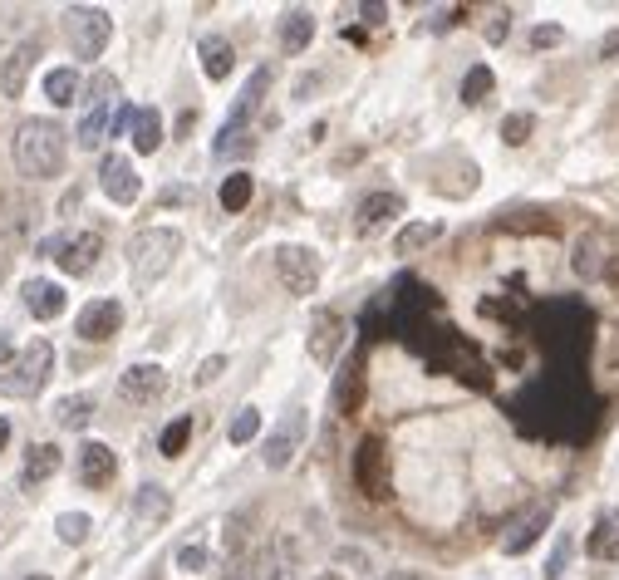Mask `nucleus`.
<instances>
[{
    "label": "nucleus",
    "mask_w": 619,
    "mask_h": 580,
    "mask_svg": "<svg viewBox=\"0 0 619 580\" xmlns=\"http://www.w3.org/2000/svg\"><path fill=\"white\" fill-rule=\"evenodd\" d=\"M168 394V369L153 364V359H138L118 374V399L123 404H158Z\"/></svg>",
    "instance_id": "9"
},
{
    "label": "nucleus",
    "mask_w": 619,
    "mask_h": 580,
    "mask_svg": "<svg viewBox=\"0 0 619 580\" xmlns=\"http://www.w3.org/2000/svg\"><path fill=\"white\" fill-rule=\"evenodd\" d=\"M128 138H133V148H138L143 158H153V153L163 148V138H168L163 114H158V109H138V114H133V128H128Z\"/></svg>",
    "instance_id": "24"
},
{
    "label": "nucleus",
    "mask_w": 619,
    "mask_h": 580,
    "mask_svg": "<svg viewBox=\"0 0 619 580\" xmlns=\"http://www.w3.org/2000/svg\"><path fill=\"white\" fill-rule=\"evenodd\" d=\"M74 207H79V187H69V192H64V202H59V212H74Z\"/></svg>",
    "instance_id": "51"
},
{
    "label": "nucleus",
    "mask_w": 619,
    "mask_h": 580,
    "mask_svg": "<svg viewBox=\"0 0 619 580\" xmlns=\"http://www.w3.org/2000/svg\"><path fill=\"white\" fill-rule=\"evenodd\" d=\"M133 114H138V109H133V104H123V109L113 114V123H109V138H118V133H128V128H133Z\"/></svg>",
    "instance_id": "45"
},
{
    "label": "nucleus",
    "mask_w": 619,
    "mask_h": 580,
    "mask_svg": "<svg viewBox=\"0 0 619 580\" xmlns=\"http://www.w3.org/2000/svg\"><path fill=\"white\" fill-rule=\"evenodd\" d=\"M295 576V551H290V536H276L266 551H261V580H290Z\"/></svg>",
    "instance_id": "29"
},
{
    "label": "nucleus",
    "mask_w": 619,
    "mask_h": 580,
    "mask_svg": "<svg viewBox=\"0 0 619 580\" xmlns=\"http://www.w3.org/2000/svg\"><path fill=\"white\" fill-rule=\"evenodd\" d=\"M605 266H610V246H605V236H600V232L575 236V251H570V271H575L580 281H600V276H605Z\"/></svg>",
    "instance_id": "17"
},
{
    "label": "nucleus",
    "mask_w": 619,
    "mask_h": 580,
    "mask_svg": "<svg viewBox=\"0 0 619 580\" xmlns=\"http://www.w3.org/2000/svg\"><path fill=\"white\" fill-rule=\"evenodd\" d=\"M354 15L364 25H389V5H354Z\"/></svg>",
    "instance_id": "44"
},
{
    "label": "nucleus",
    "mask_w": 619,
    "mask_h": 580,
    "mask_svg": "<svg viewBox=\"0 0 619 580\" xmlns=\"http://www.w3.org/2000/svg\"><path fill=\"white\" fill-rule=\"evenodd\" d=\"M10 158L20 177L30 182H50L64 173V158H69V133L59 128L55 118H25L10 138Z\"/></svg>",
    "instance_id": "1"
},
{
    "label": "nucleus",
    "mask_w": 619,
    "mask_h": 580,
    "mask_svg": "<svg viewBox=\"0 0 619 580\" xmlns=\"http://www.w3.org/2000/svg\"><path fill=\"white\" fill-rule=\"evenodd\" d=\"M398 212H403V197L398 192H369L354 212V236H374L379 227H389Z\"/></svg>",
    "instance_id": "15"
},
{
    "label": "nucleus",
    "mask_w": 619,
    "mask_h": 580,
    "mask_svg": "<svg viewBox=\"0 0 619 580\" xmlns=\"http://www.w3.org/2000/svg\"><path fill=\"white\" fill-rule=\"evenodd\" d=\"M40 256H55L64 276H89L104 256V236L99 232H74V236H50L40 241Z\"/></svg>",
    "instance_id": "6"
},
{
    "label": "nucleus",
    "mask_w": 619,
    "mask_h": 580,
    "mask_svg": "<svg viewBox=\"0 0 619 580\" xmlns=\"http://www.w3.org/2000/svg\"><path fill=\"white\" fill-rule=\"evenodd\" d=\"M109 123H113V109H109V104H94L89 114L79 118V128H74V143H79L84 153L104 148V143H109Z\"/></svg>",
    "instance_id": "26"
},
{
    "label": "nucleus",
    "mask_w": 619,
    "mask_h": 580,
    "mask_svg": "<svg viewBox=\"0 0 619 580\" xmlns=\"http://www.w3.org/2000/svg\"><path fill=\"white\" fill-rule=\"evenodd\" d=\"M172 517V492L158 487V482H143L133 492V522L138 526H163Z\"/></svg>",
    "instance_id": "20"
},
{
    "label": "nucleus",
    "mask_w": 619,
    "mask_h": 580,
    "mask_svg": "<svg viewBox=\"0 0 619 580\" xmlns=\"http://www.w3.org/2000/svg\"><path fill=\"white\" fill-rule=\"evenodd\" d=\"M310 40H315V15L305 5H290L281 15V50L285 55H305Z\"/></svg>",
    "instance_id": "21"
},
{
    "label": "nucleus",
    "mask_w": 619,
    "mask_h": 580,
    "mask_svg": "<svg viewBox=\"0 0 619 580\" xmlns=\"http://www.w3.org/2000/svg\"><path fill=\"white\" fill-rule=\"evenodd\" d=\"M226 364H231L226 354H207V359H202V369H197V389H207V384H217V379H222V374H226Z\"/></svg>",
    "instance_id": "41"
},
{
    "label": "nucleus",
    "mask_w": 619,
    "mask_h": 580,
    "mask_svg": "<svg viewBox=\"0 0 619 580\" xmlns=\"http://www.w3.org/2000/svg\"><path fill=\"white\" fill-rule=\"evenodd\" d=\"M349 472H354V487L369 497V502H384L394 487H389V448L379 438H364L349 458Z\"/></svg>",
    "instance_id": "7"
},
{
    "label": "nucleus",
    "mask_w": 619,
    "mask_h": 580,
    "mask_svg": "<svg viewBox=\"0 0 619 580\" xmlns=\"http://www.w3.org/2000/svg\"><path fill=\"white\" fill-rule=\"evenodd\" d=\"M600 59H619V30H610V35L600 40Z\"/></svg>",
    "instance_id": "49"
},
{
    "label": "nucleus",
    "mask_w": 619,
    "mask_h": 580,
    "mask_svg": "<svg viewBox=\"0 0 619 580\" xmlns=\"http://www.w3.org/2000/svg\"><path fill=\"white\" fill-rule=\"evenodd\" d=\"M192 123H197V109H187V114H182V123H177V138H187V133H192Z\"/></svg>",
    "instance_id": "50"
},
{
    "label": "nucleus",
    "mask_w": 619,
    "mask_h": 580,
    "mask_svg": "<svg viewBox=\"0 0 619 580\" xmlns=\"http://www.w3.org/2000/svg\"><path fill=\"white\" fill-rule=\"evenodd\" d=\"M457 20H462V10H457V5H448V10H438L433 30H448V25H457Z\"/></svg>",
    "instance_id": "48"
},
{
    "label": "nucleus",
    "mask_w": 619,
    "mask_h": 580,
    "mask_svg": "<svg viewBox=\"0 0 619 580\" xmlns=\"http://www.w3.org/2000/svg\"><path fill=\"white\" fill-rule=\"evenodd\" d=\"M531 133H536V118L531 114H507L502 118V143H507V148H521Z\"/></svg>",
    "instance_id": "39"
},
{
    "label": "nucleus",
    "mask_w": 619,
    "mask_h": 580,
    "mask_svg": "<svg viewBox=\"0 0 619 580\" xmlns=\"http://www.w3.org/2000/svg\"><path fill=\"white\" fill-rule=\"evenodd\" d=\"M25 580H50V576H25Z\"/></svg>",
    "instance_id": "57"
},
{
    "label": "nucleus",
    "mask_w": 619,
    "mask_h": 580,
    "mask_svg": "<svg viewBox=\"0 0 619 580\" xmlns=\"http://www.w3.org/2000/svg\"><path fill=\"white\" fill-rule=\"evenodd\" d=\"M35 59H40V40H20V45L5 55V64H0V94H5V99H20V94H25Z\"/></svg>",
    "instance_id": "13"
},
{
    "label": "nucleus",
    "mask_w": 619,
    "mask_h": 580,
    "mask_svg": "<svg viewBox=\"0 0 619 580\" xmlns=\"http://www.w3.org/2000/svg\"><path fill=\"white\" fill-rule=\"evenodd\" d=\"M153 202H158V207H172V202H192V187H168V192H158Z\"/></svg>",
    "instance_id": "46"
},
{
    "label": "nucleus",
    "mask_w": 619,
    "mask_h": 580,
    "mask_svg": "<svg viewBox=\"0 0 619 580\" xmlns=\"http://www.w3.org/2000/svg\"><path fill=\"white\" fill-rule=\"evenodd\" d=\"M556 45H565L561 25H536V30H531V50H556Z\"/></svg>",
    "instance_id": "42"
},
{
    "label": "nucleus",
    "mask_w": 619,
    "mask_h": 580,
    "mask_svg": "<svg viewBox=\"0 0 619 580\" xmlns=\"http://www.w3.org/2000/svg\"><path fill=\"white\" fill-rule=\"evenodd\" d=\"M570 551H575V536H570V531H561V536H556V546H551V556H546V580H561L565 576Z\"/></svg>",
    "instance_id": "40"
},
{
    "label": "nucleus",
    "mask_w": 619,
    "mask_h": 580,
    "mask_svg": "<svg viewBox=\"0 0 619 580\" xmlns=\"http://www.w3.org/2000/svg\"><path fill=\"white\" fill-rule=\"evenodd\" d=\"M55 531H59V541H64V546H84V541H89V531H94V522H89L84 512H64V517L55 522Z\"/></svg>",
    "instance_id": "38"
},
{
    "label": "nucleus",
    "mask_w": 619,
    "mask_h": 580,
    "mask_svg": "<svg viewBox=\"0 0 619 580\" xmlns=\"http://www.w3.org/2000/svg\"><path fill=\"white\" fill-rule=\"evenodd\" d=\"M197 50H202V69H207V79H231V64H236V50H231V40L226 35H202L197 40Z\"/></svg>",
    "instance_id": "25"
},
{
    "label": "nucleus",
    "mask_w": 619,
    "mask_h": 580,
    "mask_svg": "<svg viewBox=\"0 0 619 580\" xmlns=\"http://www.w3.org/2000/svg\"><path fill=\"white\" fill-rule=\"evenodd\" d=\"M305 433H310V418H305V408L290 404L281 418L271 423V433H266V448H261L266 467H271V472H281V467L295 463V453L305 448Z\"/></svg>",
    "instance_id": "5"
},
{
    "label": "nucleus",
    "mask_w": 619,
    "mask_h": 580,
    "mask_svg": "<svg viewBox=\"0 0 619 580\" xmlns=\"http://www.w3.org/2000/svg\"><path fill=\"white\" fill-rule=\"evenodd\" d=\"M384 580H423V576H418V571H389Z\"/></svg>",
    "instance_id": "53"
},
{
    "label": "nucleus",
    "mask_w": 619,
    "mask_h": 580,
    "mask_svg": "<svg viewBox=\"0 0 619 580\" xmlns=\"http://www.w3.org/2000/svg\"><path fill=\"white\" fill-rule=\"evenodd\" d=\"M99 187H104V197L118 202V207H133L138 202V192H143V177L133 168V158H123V153H109L104 163H99Z\"/></svg>",
    "instance_id": "12"
},
{
    "label": "nucleus",
    "mask_w": 619,
    "mask_h": 580,
    "mask_svg": "<svg viewBox=\"0 0 619 580\" xmlns=\"http://www.w3.org/2000/svg\"><path fill=\"white\" fill-rule=\"evenodd\" d=\"M492 89H497V74H492L487 64H472V69L462 74V94H457V99H462L467 109H477V104H487Z\"/></svg>",
    "instance_id": "32"
},
{
    "label": "nucleus",
    "mask_w": 619,
    "mask_h": 580,
    "mask_svg": "<svg viewBox=\"0 0 619 580\" xmlns=\"http://www.w3.org/2000/svg\"><path fill=\"white\" fill-rule=\"evenodd\" d=\"M546 526H551V507H536V512H526V517H521V522L507 531L502 551H507V556H526V551H531V546L546 536Z\"/></svg>",
    "instance_id": "22"
},
{
    "label": "nucleus",
    "mask_w": 619,
    "mask_h": 580,
    "mask_svg": "<svg viewBox=\"0 0 619 580\" xmlns=\"http://www.w3.org/2000/svg\"><path fill=\"white\" fill-rule=\"evenodd\" d=\"M507 30H511V15H502V20H492V25H487V40H492V45H502V40H507Z\"/></svg>",
    "instance_id": "47"
},
{
    "label": "nucleus",
    "mask_w": 619,
    "mask_h": 580,
    "mask_svg": "<svg viewBox=\"0 0 619 580\" xmlns=\"http://www.w3.org/2000/svg\"><path fill=\"white\" fill-rule=\"evenodd\" d=\"M59 463H64V458H59L55 443H30V448H25V463H20V487H25V492H35L40 482H50V477H55Z\"/></svg>",
    "instance_id": "19"
},
{
    "label": "nucleus",
    "mask_w": 619,
    "mask_h": 580,
    "mask_svg": "<svg viewBox=\"0 0 619 580\" xmlns=\"http://www.w3.org/2000/svg\"><path fill=\"white\" fill-rule=\"evenodd\" d=\"M113 472H118V453H113L109 443H99V438H89V443H79V482L84 487H109Z\"/></svg>",
    "instance_id": "14"
},
{
    "label": "nucleus",
    "mask_w": 619,
    "mask_h": 580,
    "mask_svg": "<svg viewBox=\"0 0 619 580\" xmlns=\"http://www.w3.org/2000/svg\"><path fill=\"white\" fill-rule=\"evenodd\" d=\"M256 153V138L246 133V128H222L217 133V143H212V158H251Z\"/></svg>",
    "instance_id": "35"
},
{
    "label": "nucleus",
    "mask_w": 619,
    "mask_h": 580,
    "mask_svg": "<svg viewBox=\"0 0 619 580\" xmlns=\"http://www.w3.org/2000/svg\"><path fill=\"white\" fill-rule=\"evenodd\" d=\"M305 345H310V359L320 364V369H330L339 359V349L349 345V325H344V315L339 310H315L310 315V335H305Z\"/></svg>",
    "instance_id": "10"
},
{
    "label": "nucleus",
    "mask_w": 619,
    "mask_h": 580,
    "mask_svg": "<svg viewBox=\"0 0 619 580\" xmlns=\"http://www.w3.org/2000/svg\"><path fill=\"white\" fill-rule=\"evenodd\" d=\"M226 438H231V448H246V443H256V438H261V408H256V404L236 408V418L226 423Z\"/></svg>",
    "instance_id": "33"
},
{
    "label": "nucleus",
    "mask_w": 619,
    "mask_h": 580,
    "mask_svg": "<svg viewBox=\"0 0 619 580\" xmlns=\"http://www.w3.org/2000/svg\"><path fill=\"white\" fill-rule=\"evenodd\" d=\"M50 374H55V345H50V340H30V345L5 364L0 394H5V399H35V394L50 384Z\"/></svg>",
    "instance_id": "3"
},
{
    "label": "nucleus",
    "mask_w": 619,
    "mask_h": 580,
    "mask_svg": "<svg viewBox=\"0 0 619 580\" xmlns=\"http://www.w3.org/2000/svg\"><path fill=\"white\" fill-rule=\"evenodd\" d=\"M585 556H595V561H615L619 556V512H600L595 517L590 536H585Z\"/></svg>",
    "instance_id": "23"
},
{
    "label": "nucleus",
    "mask_w": 619,
    "mask_h": 580,
    "mask_svg": "<svg viewBox=\"0 0 619 580\" xmlns=\"http://www.w3.org/2000/svg\"><path fill=\"white\" fill-rule=\"evenodd\" d=\"M64 35L79 59H99L113 40V15L104 5H69L64 10Z\"/></svg>",
    "instance_id": "4"
},
{
    "label": "nucleus",
    "mask_w": 619,
    "mask_h": 580,
    "mask_svg": "<svg viewBox=\"0 0 619 580\" xmlns=\"http://www.w3.org/2000/svg\"><path fill=\"white\" fill-rule=\"evenodd\" d=\"M10 448V418H0V453Z\"/></svg>",
    "instance_id": "52"
},
{
    "label": "nucleus",
    "mask_w": 619,
    "mask_h": 580,
    "mask_svg": "<svg viewBox=\"0 0 619 580\" xmlns=\"http://www.w3.org/2000/svg\"><path fill=\"white\" fill-rule=\"evenodd\" d=\"M266 89H271V69L261 64V69H251L246 74V84H241V94H236V104H231V114H226V128H246L256 109L266 104Z\"/></svg>",
    "instance_id": "16"
},
{
    "label": "nucleus",
    "mask_w": 619,
    "mask_h": 580,
    "mask_svg": "<svg viewBox=\"0 0 619 580\" xmlns=\"http://www.w3.org/2000/svg\"><path fill=\"white\" fill-rule=\"evenodd\" d=\"M251 192H256V182H251V173H226L222 182V212H246L251 207Z\"/></svg>",
    "instance_id": "34"
},
{
    "label": "nucleus",
    "mask_w": 619,
    "mask_h": 580,
    "mask_svg": "<svg viewBox=\"0 0 619 580\" xmlns=\"http://www.w3.org/2000/svg\"><path fill=\"white\" fill-rule=\"evenodd\" d=\"M335 404H339V413H354V408L364 404V359H349V364L339 369Z\"/></svg>",
    "instance_id": "27"
},
{
    "label": "nucleus",
    "mask_w": 619,
    "mask_h": 580,
    "mask_svg": "<svg viewBox=\"0 0 619 580\" xmlns=\"http://www.w3.org/2000/svg\"><path fill=\"white\" fill-rule=\"evenodd\" d=\"M335 561L344 566V571H354V576H359V571H369V556H364V551H354V546H339Z\"/></svg>",
    "instance_id": "43"
},
{
    "label": "nucleus",
    "mask_w": 619,
    "mask_h": 580,
    "mask_svg": "<svg viewBox=\"0 0 619 580\" xmlns=\"http://www.w3.org/2000/svg\"><path fill=\"white\" fill-rule=\"evenodd\" d=\"M222 580H246V566H231V571H226Z\"/></svg>",
    "instance_id": "54"
},
{
    "label": "nucleus",
    "mask_w": 619,
    "mask_h": 580,
    "mask_svg": "<svg viewBox=\"0 0 619 580\" xmlns=\"http://www.w3.org/2000/svg\"><path fill=\"white\" fill-rule=\"evenodd\" d=\"M45 99L55 104V109H69L74 99H79V69L74 64H59L45 74Z\"/></svg>",
    "instance_id": "28"
},
{
    "label": "nucleus",
    "mask_w": 619,
    "mask_h": 580,
    "mask_svg": "<svg viewBox=\"0 0 619 580\" xmlns=\"http://www.w3.org/2000/svg\"><path fill=\"white\" fill-rule=\"evenodd\" d=\"M118 325H123V305L118 300H89L79 315H74V335L84 340V345H104V340H113L118 335Z\"/></svg>",
    "instance_id": "11"
},
{
    "label": "nucleus",
    "mask_w": 619,
    "mask_h": 580,
    "mask_svg": "<svg viewBox=\"0 0 619 580\" xmlns=\"http://www.w3.org/2000/svg\"><path fill=\"white\" fill-rule=\"evenodd\" d=\"M172 561H177V571H182V576H202V571L212 566V551H207L202 541H187V546H177V556H172Z\"/></svg>",
    "instance_id": "37"
},
{
    "label": "nucleus",
    "mask_w": 619,
    "mask_h": 580,
    "mask_svg": "<svg viewBox=\"0 0 619 580\" xmlns=\"http://www.w3.org/2000/svg\"><path fill=\"white\" fill-rule=\"evenodd\" d=\"M438 236H443V222H408V227L394 236V251L398 256H418V251L433 246Z\"/></svg>",
    "instance_id": "31"
},
{
    "label": "nucleus",
    "mask_w": 619,
    "mask_h": 580,
    "mask_svg": "<svg viewBox=\"0 0 619 580\" xmlns=\"http://www.w3.org/2000/svg\"><path fill=\"white\" fill-rule=\"evenodd\" d=\"M320 256L310 251V246H295V241H285L276 246V276H281V286L290 295H310V290L320 286Z\"/></svg>",
    "instance_id": "8"
},
{
    "label": "nucleus",
    "mask_w": 619,
    "mask_h": 580,
    "mask_svg": "<svg viewBox=\"0 0 619 580\" xmlns=\"http://www.w3.org/2000/svg\"><path fill=\"white\" fill-rule=\"evenodd\" d=\"M192 443V413H182V418H172L168 428H163V438H158V453L163 458H182V448Z\"/></svg>",
    "instance_id": "36"
},
{
    "label": "nucleus",
    "mask_w": 619,
    "mask_h": 580,
    "mask_svg": "<svg viewBox=\"0 0 619 580\" xmlns=\"http://www.w3.org/2000/svg\"><path fill=\"white\" fill-rule=\"evenodd\" d=\"M5 271H10V256H5V251H0V281H5Z\"/></svg>",
    "instance_id": "56"
},
{
    "label": "nucleus",
    "mask_w": 619,
    "mask_h": 580,
    "mask_svg": "<svg viewBox=\"0 0 619 580\" xmlns=\"http://www.w3.org/2000/svg\"><path fill=\"white\" fill-rule=\"evenodd\" d=\"M5 359H10V340L0 335V364H5Z\"/></svg>",
    "instance_id": "55"
},
{
    "label": "nucleus",
    "mask_w": 619,
    "mask_h": 580,
    "mask_svg": "<svg viewBox=\"0 0 619 580\" xmlns=\"http://www.w3.org/2000/svg\"><path fill=\"white\" fill-rule=\"evenodd\" d=\"M20 300H25V310H30L35 320H59L64 305H69L64 286H55V281H25V286H20Z\"/></svg>",
    "instance_id": "18"
},
{
    "label": "nucleus",
    "mask_w": 619,
    "mask_h": 580,
    "mask_svg": "<svg viewBox=\"0 0 619 580\" xmlns=\"http://www.w3.org/2000/svg\"><path fill=\"white\" fill-rule=\"evenodd\" d=\"M182 256V232L177 227H143V232L128 241V271H133V286L153 290Z\"/></svg>",
    "instance_id": "2"
},
{
    "label": "nucleus",
    "mask_w": 619,
    "mask_h": 580,
    "mask_svg": "<svg viewBox=\"0 0 619 580\" xmlns=\"http://www.w3.org/2000/svg\"><path fill=\"white\" fill-rule=\"evenodd\" d=\"M55 423L59 428H74V433L89 428V423H94V399H89V394H64L55 404Z\"/></svg>",
    "instance_id": "30"
}]
</instances>
